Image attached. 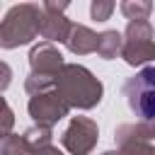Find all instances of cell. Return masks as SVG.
<instances>
[{
	"instance_id": "1",
	"label": "cell",
	"mask_w": 155,
	"mask_h": 155,
	"mask_svg": "<svg viewBox=\"0 0 155 155\" xmlns=\"http://www.w3.org/2000/svg\"><path fill=\"white\" fill-rule=\"evenodd\" d=\"M56 90L70 109L82 111L94 109L104 94V85L99 82V78H94V73L80 63H65L63 73L58 75Z\"/></svg>"
},
{
	"instance_id": "2",
	"label": "cell",
	"mask_w": 155,
	"mask_h": 155,
	"mask_svg": "<svg viewBox=\"0 0 155 155\" xmlns=\"http://www.w3.org/2000/svg\"><path fill=\"white\" fill-rule=\"evenodd\" d=\"M41 19H44L41 5H34V2L12 5L0 22V46L10 51L24 44H31L41 34Z\"/></svg>"
},
{
	"instance_id": "3",
	"label": "cell",
	"mask_w": 155,
	"mask_h": 155,
	"mask_svg": "<svg viewBox=\"0 0 155 155\" xmlns=\"http://www.w3.org/2000/svg\"><path fill=\"white\" fill-rule=\"evenodd\" d=\"M124 97L140 121L155 119V65H145L128 78L124 82Z\"/></svg>"
},
{
	"instance_id": "4",
	"label": "cell",
	"mask_w": 155,
	"mask_h": 155,
	"mask_svg": "<svg viewBox=\"0 0 155 155\" xmlns=\"http://www.w3.org/2000/svg\"><path fill=\"white\" fill-rule=\"evenodd\" d=\"M155 31H153V24L148 19H136V22H128L126 24V31H124V53L121 58L138 68L150 61H155Z\"/></svg>"
},
{
	"instance_id": "5",
	"label": "cell",
	"mask_w": 155,
	"mask_h": 155,
	"mask_svg": "<svg viewBox=\"0 0 155 155\" xmlns=\"http://www.w3.org/2000/svg\"><path fill=\"white\" fill-rule=\"evenodd\" d=\"M97 140H99V126L90 116H73L61 136V143L70 155H90Z\"/></svg>"
},
{
	"instance_id": "6",
	"label": "cell",
	"mask_w": 155,
	"mask_h": 155,
	"mask_svg": "<svg viewBox=\"0 0 155 155\" xmlns=\"http://www.w3.org/2000/svg\"><path fill=\"white\" fill-rule=\"evenodd\" d=\"M27 111L34 119L36 126H53V124H58L61 119H65L70 114V107L58 94V90H48V92H41V94L29 97Z\"/></svg>"
},
{
	"instance_id": "7",
	"label": "cell",
	"mask_w": 155,
	"mask_h": 155,
	"mask_svg": "<svg viewBox=\"0 0 155 155\" xmlns=\"http://www.w3.org/2000/svg\"><path fill=\"white\" fill-rule=\"evenodd\" d=\"M44 19H41V36L51 44L56 41H68V34L73 29V22L65 17V10H68V2H56V0H46L44 5Z\"/></svg>"
},
{
	"instance_id": "8",
	"label": "cell",
	"mask_w": 155,
	"mask_h": 155,
	"mask_svg": "<svg viewBox=\"0 0 155 155\" xmlns=\"http://www.w3.org/2000/svg\"><path fill=\"white\" fill-rule=\"evenodd\" d=\"M29 68H31L29 73H34V75L58 80V75L65 68V61H63V53L56 48V44L41 41V44H34L29 51Z\"/></svg>"
},
{
	"instance_id": "9",
	"label": "cell",
	"mask_w": 155,
	"mask_h": 155,
	"mask_svg": "<svg viewBox=\"0 0 155 155\" xmlns=\"http://www.w3.org/2000/svg\"><path fill=\"white\" fill-rule=\"evenodd\" d=\"M97 44H99V34H94L90 27L85 24H73L70 34H68V51L75 53V56H87V53H94L97 51Z\"/></svg>"
},
{
	"instance_id": "10",
	"label": "cell",
	"mask_w": 155,
	"mask_h": 155,
	"mask_svg": "<svg viewBox=\"0 0 155 155\" xmlns=\"http://www.w3.org/2000/svg\"><path fill=\"white\" fill-rule=\"evenodd\" d=\"M124 53V34L116 29H107L99 34V44H97V56L104 61H114L116 56Z\"/></svg>"
},
{
	"instance_id": "11",
	"label": "cell",
	"mask_w": 155,
	"mask_h": 155,
	"mask_svg": "<svg viewBox=\"0 0 155 155\" xmlns=\"http://www.w3.org/2000/svg\"><path fill=\"white\" fill-rule=\"evenodd\" d=\"M114 140L124 155H155V145L148 140H138V138H131L119 131H114Z\"/></svg>"
},
{
	"instance_id": "12",
	"label": "cell",
	"mask_w": 155,
	"mask_h": 155,
	"mask_svg": "<svg viewBox=\"0 0 155 155\" xmlns=\"http://www.w3.org/2000/svg\"><path fill=\"white\" fill-rule=\"evenodd\" d=\"M22 136H24V140L29 143V148H31L34 153L48 148L51 140H53V131H51V126H36V124H34L31 128H27Z\"/></svg>"
},
{
	"instance_id": "13",
	"label": "cell",
	"mask_w": 155,
	"mask_h": 155,
	"mask_svg": "<svg viewBox=\"0 0 155 155\" xmlns=\"http://www.w3.org/2000/svg\"><path fill=\"white\" fill-rule=\"evenodd\" d=\"M116 131H119V133H126V136H131V138L153 143V140H155V119L138 121V124H121V126H116Z\"/></svg>"
},
{
	"instance_id": "14",
	"label": "cell",
	"mask_w": 155,
	"mask_h": 155,
	"mask_svg": "<svg viewBox=\"0 0 155 155\" xmlns=\"http://www.w3.org/2000/svg\"><path fill=\"white\" fill-rule=\"evenodd\" d=\"M0 155H36V153L29 148L24 136L10 133V136H2V140H0Z\"/></svg>"
},
{
	"instance_id": "15",
	"label": "cell",
	"mask_w": 155,
	"mask_h": 155,
	"mask_svg": "<svg viewBox=\"0 0 155 155\" xmlns=\"http://www.w3.org/2000/svg\"><path fill=\"white\" fill-rule=\"evenodd\" d=\"M121 12L128 22H136V19H148L150 12H153V2L150 0H124L121 2Z\"/></svg>"
},
{
	"instance_id": "16",
	"label": "cell",
	"mask_w": 155,
	"mask_h": 155,
	"mask_svg": "<svg viewBox=\"0 0 155 155\" xmlns=\"http://www.w3.org/2000/svg\"><path fill=\"white\" fill-rule=\"evenodd\" d=\"M56 82H58L56 78H44V75H34V73H29V75L24 78V90H27L29 97H34V94L56 90Z\"/></svg>"
},
{
	"instance_id": "17",
	"label": "cell",
	"mask_w": 155,
	"mask_h": 155,
	"mask_svg": "<svg viewBox=\"0 0 155 155\" xmlns=\"http://www.w3.org/2000/svg\"><path fill=\"white\" fill-rule=\"evenodd\" d=\"M114 7H116V5H114L111 0H92V5H90V15H92L94 22H107V19L111 17Z\"/></svg>"
},
{
	"instance_id": "18",
	"label": "cell",
	"mask_w": 155,
	"mask_h": 155,
	"mask_svg": "<svg viewBox=\"0 0 155 155\" xmlns=\"http://www.w3.org/2000/svg\"><path fill=\"white\" fill-rule=\"evenodd\" d=\"M12 124H15V116H12V109L7 102H2V136H10L12 131Z\"/></svg>"
},
{
	"instance_id": "19",
	"label": "cell",
	"mask_w": 155,
	"mask_h": 155,
	"mask_svg": "<svg viewBox=\"0 0 155 155\" xmlns=\"http://www.w3.org/2000/svg\"><path fill=\"white\" fill-rule=\"evenodd\" d=\"M36 155H63V153H61V150H58L56 145H48V148H44V150H39Z\"/></svg>"
},
{
	"instance_id": "20",
	"label": "cell",
	"mask_w": 155,
	"mask_h": 155,
	"mask_svg": "<svg viewBox=\"0 0 155 155\" xmlns=\"http://www.w3.org/2000/svg\"><path fill=\"white\" fill-rule=\"evenodd\" d=\"M10 85V68H7V63H2V90Z\"/></svg>"
},
{
	"instance_id": "21",
	"label": "cell",
	"mask_w": 155,
	"mask_h": 155,
	"mask_svg": "<svg viewBox=\"0 0 155 155\" xmlns=\"http://www.w3.org/2000/svg\"><path fill=\"white\" fill-rule=\"evenodd\" d=\"M102 155H124V153H121V150H104Z\"/></svg>"
}]
</instances>
